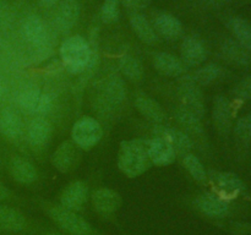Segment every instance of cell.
<instances>
[{
  "label": "cell",
  "instance_id": "6da1fadb",
  "mask_svg": "<svg viewBox=\"0 0 251 235\" xmlns=\"http://www.w3.org/2000/svg\"><path fill=\"white\" fill-rule=\"evenodd\" d=\"M152 165L147 153V140L123 141L118 153V166L129 178L144 174Z\"/></svg>",
  "mask_w": 251,
  "mask_h": 235
},
{
  "label": "cell",
  "instance_id": "7a4b0ae2",
  "mask_svg": "<svg viewBox=\"0 0 251 235\" xmlns=\"http://www.w3.org/2000/svg\"><path fill=\"white\" fill-rule=\"evenodd\" d=\"M60 58L71 73L83 72L95 63V49L81 36H71L61 43Z\"/></svg>",
  "mask_w": 251,
  "mask_h": 235
},
{
  "label": "cell",
  "instance_id": "3957f363",
  "mask_svg": "<svg viewBox=\"0 0 251 235\" xmlns=\"http://www.w3.org/2000/svg\"><path fill=\"white\" fill-rule=\"evenodd\" d=\"M46 212L51 220L68 235H100L92 225L74 211L60 205L46 206Z\"/></svg>",
  "mask_w": 251,
  "mask_h": 235
},
{
  "label": "cell",
  "instance_id": "277c9868",
  "mask_svg": "<svg viewBox=\"0 0 251 235\" xmlns=\"http://www.w3.org/2000/svg\"><path fill=\"white\" fill-rule=\"evenodd\" d=\"M103 136L102 125L91 117H83L74 124L71 130L73 142L82 149H91Z\"/></svg>",
  "mask_w": 251,
  "mask_h": 235
},
{
  "label": "cell",
  "instance_id": "5b68a950",
  "mask_svg": "<svg viewBox=\"0 0 251 235\" xmlns=\"http://www.w3.org/2000/svg\"><path fill=\"white\" fill-rule=\"evenodd\" d=\"M147 153L151 163L158 166L169 165L176 161V149L171 142L158 135L147 140Z\"/></svg>",
  "mask_w": 251,
  "mask_h": 235
},
{
  "label": "cell",
  "instance_id": "8992f818",
  "mask_svg": "<svg viewBox=\"0 0 251 235\" xmlns=\"http://www.w3.org/2000/svg\"><path fill=\"white\" fill-rule=\"evenodd\" d=\"M90 191H88L87 184L83 181H74L69 184L60 195V206L66 210L77 212L83 207L88 200Z\"/></svg>",
  "mask_w": 251,
  "mask_h": 235
},
{
  "label": "cell",
  "instance_id": "52a82bcc",
  "mask_svg": "<svg viewBox=\"0 0 251 235\" xmlns=\"http://www.w3.org/2000/svg\"><path fill=\"white\" fill-rule=\"evenodd\" d=\"M180 97L183 100V109L188 110L200 119L203 117L205 109H203L202 94L193 78L185 77L181 81Z\"/></svg>",
  "mask_w": 251,
  "mask_h": 235
},
{
  "label": "cell",
  "instance_id": "ba28073f",
  "mask_svg": "<svg viewBox=\"0 0 251 235\" xmlns=\"http://www.w3.org/2000/svg\"><path fill=\"white\" fill-rule=\"evenodd\" d=\"M21 33L25 41L33 46L34 48H44L48 42V31L46 24L36 15L26 17L22 24Z\"/></svg>",
  "mask_w": 251,
  "mask_h": 235
},
{
  "label": "cell",
  "instance_id": "9c48e42d",
  "mask_svg": "<svg viewBox=\"0 0 251 235\" xmlns=\"http://www.w3.org/2000/svg\"><path fill=\"white\" fill-rule=\"evenodd\" d=\"M26 215L17 208L0 205V232L10 234H21L28 229Z\"/></svg>",
  "mask_w": 251,
  "mask_h": 235
},
{
  "label": "cell",
  "instance_id": "30bf717a",
  "mask_svg": "<svg viewBox=\"0 0 251 235\" xmlns=\"http://www.w3.org/2000/svg\"><path fill=\"white\" fill-rule=\"evenodd\" d=\"M92 205L96 212L100 215H112L122 206V197L110 188H98L92 193Z\"/></svg>",
  "mask_w": 251,
  "mask_h": 235
},
{
  "label": "cell",
  "instance_id": "8fae6325",
  "mask_svg": "<svg viewBox=\"0 0 251 235\" xmlns=\"http://www.w3.org/2000/svg\"><path fill=\"white\" fill-rule=\"evenodd\" d=\"M80 159V151L74 142L65 141L54 151L51 163L61 173H68L74 169Z\"/></svg>",
  "mask_w": 251,
  "mask_h": 235
},
{
  "label": "cell",
  "instance_id": "7c38bea8",
  "mask_svg": "<svg viewBox=\"0 0 251 235\" xmlns=\"http://www.w3.org/2000/svg\"><path fill=\"white\" fill-rule=\"evenodd\" d=\"M80 12L78 0H63L55 12V26L61 32H69L77 24Z\"/></svg>",
  "mask_w": 251,
  "mask_h": 235
},
{
  "label": "cell",
  "instance_id": "4fadbf2b",
  "mask_svg": "<svg viewBox=\"0 0 251 235\" xmlns=\"http://www.w3.org/2000/svg\"><path fill=\"white\" fill-rule=\"evenodd\" d=\"M211 179L217 188V195L225 200L235 197L244 190L243 181L233 173H213Z\"/></svg>",
  "mask_w": 251,
  "mask_h": 235
},
{
  "label": "cell",
  "instance_id": "5bb4252c",
  "mask_svg": "<svg viewBox=\"0 0 251 235\" xmlns=\"http://www.w3.org/2000/svg\"><path fill=\"white\" fill-rule=\"evenodd\" d=\"M196 207L212 218H223L229 212V203L217 193H202L195 200Z\"/></svg>",
  "mask_w": 251,
  "mask_h": 235
},
{
  "label": "cell",
  "instance_id": "9a60e30c",
  "mask_svg": "<svg viewBox=\"0 0 251 235\" xmlns=\"http://www.w3.org/2000/svg\"><path fill=\"white\" fill-rule=\"evenodd\" d=\"M206 48L200 39L186 37L180 46L181 61L189 66H198L206 59Z\"/></svg>",
  "mask_w": 251,
  "mask_h": 235
},
{
  "label": "cell",
  "instance_id": "2e32d148",
  "mask_svg": "<svg viewBox=\"0 0 251 235\" xmlns=\"http://www.w3.org/2000/svg\"><path fill=\"white\" fill-rule=\"evenodd\" d=\"M135 107L147 120L156 124H162L166 119V112L157 100L145 93H139L135 98Z\"/></svg>",
  "mask_w": 251,
  "mask_h": 235
},
{
  "label": "cell",
  "instance_id": "e0dca14e",
  "mask_svg": "<svg viewBox=\"0 0 251 235\" xmlns=\"http://www.w3.org/2000/svg\"><path fill=\"white\" fill-rule=\"evenodd\" d=\"M153 28L157 36H161L168 41L178 39L183 33V24L176 16L169 14H159L154 19Z\"/></svg>",
  "mask_w": 251,
  "mask_h": 235
},
{
  "label": "cell",
  "instance_id": "ac0fdd59",
  "mask_svg": "<svg viewBox=\"0 0 251 235\" xmlns=\"http://www.w3.org/2000/svg\"><path fill=\"white\" fill-rule=\"evenodd\" d=\"M9 169L14 180L20 184H32L38 178V173L33 164L22 157H12L10 159Z\"/></svg>",
  "mask_w": 251,
  "mask_h": 235
},
{
  "label": "cell",
  "instance_id": "d6986e66",
  "mask_svg": "<svg viewBox=\"0 0 251 235\" xmlns=\"http://www.w3.org/2000/svg\"><path fill=\"white\" fill-rule=\"evenodd\" d=\"M156 135L163 136L164 139L168 140L172 146L174 147L176 153H180L183 156H186L190 152V149L193 148V142H191L190 137L181 130L173 129V127L158 126V129H156Z\"/></svg>",
  "mask_w": 251,
  "mask_h": 235
},
{
  "label": "cell",
  "instance_id": "ffe728a7",
  "mask_svg": "<svg viewBox=\"0 0 251 235\" xmlns=\"http://www.w3.org/2000/svg\"><path fill=\"white\" fill-rule=\"evenodd\" d=\"M153 65L159 73L168 77H178L184 72L183 61L173 54L157 53L153 58Z\"/></svg>",
  "mask_w": 251,
  "mask_h": 235
},
{
  "label": "cell",
  "instance_id": "44dd1931",
  "mask_svg": "<svg viewBox=\"0 0 251 235\" xmlns=\"http://www.w3.org/2000/svg\"><path fill=\"white\" fill-rule=\"evenodd\" d=\"M125 95H126V91H125L124 81L117 75L108 77L103 87V98L105 103L110 108H117L124 102Z\"/></svg>",
  "mask_w": 251,
  "mask_h": 235
},
{
  "label": "cell",
  "instance_id": "7402d4cb",
  "mask_svg": "<svg viewBox=\"0 0 251 235\" xmlns=\"http://www.w3.org/2000/svg\"><path fill=\"white\" fill-rule=\"evenodd\" d=\"M22 120L17 112H15L11 108H5L0 113V132L7 139H16L21 135Z\"/></svg>",
  "mask_w": 251,
  "mask_h": 235
},
{
  "label": "cell",
  "instance_id": "603a6c76",
  "mask_svg": "<svg viewBox=\"0 0 251 235\" xmlns=\"http://www.w3.org/2000/svg\"><path fill=\"white\" fill-rule=\"evenodd\" d=\"M51 135V125L44 118H36L29 124L27 130V139L32 146H43Z\"/></svg>",
  "mask_w": 251,
  "mask_h": 235
},
{
  "label": "cell",
  "instance_id": "cb8c5ba5",
  "mask_svg": "<svg viewBox=\"0 0 251 235\" xmlns=\"http://www.w3.org/2000/svg\"><path fill=\"white\" fill-rule=\"evenodd\" d=\"M213 121L221 132L229 131L232 124V107L225 97H217L213 104Z\"/></svg>",
  "mask_w": 251,
  "mask_h": 235
},
{
  "label": "cell",
  "instance_id": "d4e9b609",
  "mask_svg": "<svg viewBox=\"0 0 251 235\" xmlns=\"http://www.w3.org/2000/svg\"><path fill=\"white\" fill-rule=\"evenodd\" d=\"M130 24H131L132 31L136 33V36L146 44H154L158 41L156 31L153 26L149 22V20L141 14H134L130 17Z\"/></svg>",
  "mask_w": 251,
  "mask_h": 235
},
{
  "label": "cell",
  "instance_id": "484cf974",
  "mask_svg": "<svg viewBox=\"0 0 251 235\" xmlns=\"http://www.w3.org/2000/svg\"><path fill=\"white\" fill-rule=\"evenodd\" d=\"M229 26L238 43L251 53V24L243 17H233Z\"/></svg>",
  "mask_w": 251,
  "mask_h": 235
},
{
  "label": "cell",
  "instance_id": "4316f807",
  "mask_svg": "<svg viewBox=\"0 0 251 235\" xmlns=\"http://www.w3.org/2000/svg\"><path fill=\"white\" fill-rule=\"evenodd\" d=\"M43 93L38 88H28L19 97V105L29 114H38Z\"/></svg>",
  "mask_w": 251,
  "mask_h": 235
},
{
  "label": "cell",
  "instance_id": "83f0119b",
  "mask_svg": "<svg viewBox=\"0 0 251 235\" xmlns=\"http://www.w3.org/2000/svg\"><path fill=\"white\" fill-rule=\"evenodd\" d=\"M119 69L123 75L131 81H139L144 73L140 61L129 54H125L119 59Z\"/></svg>",
  "mask_w": 251,
  "mask_h": 235
},
{
  "label": "cell",
  "instance_id": "f1b7e54d",
  "mask_svg": "<svg viewBox=\"0 0 251 235\" xmlns=\"http://www.w3.org/2000/svg\"><path fill=\"white\" fill-rule=\"evenodd\" d=\"M220 66L216 65V64H208V65L203 66L202 69H199L191 78H193L196 85L207 86L210 83H212L220 76Z\"/></svg>",
  "mask_w": 251,
  "mask_h": 235
},
{
  "label": "cell",
  "instance_id": "f546056e",
  "mask_svg": "<svg viewBox=\"0 0 251 235\" xmlns=\"http://www.w3.org/2000/svg\"><path fill=\"white\" fill-rule=\"evenodd\" d=\"M223 51L227 55L228 59L237 64H247L249 63V51L245 50L238 42L228 41L223 46Z\"/></svg>",
  "mask_w": 251,
  "mask_h": 235
},
{
  "label": "cell",
  "instance_id": "4dcf8cb0",
  "mask_svg": "<svg viewBox=\"0 0 251 235\" xmlns=\"http://www.w3.org/2000/svg\"><path fill=\"white\" fill-rule=\"evenodd\" d=\"M184 165H185L186 170L190 173V175L195 180L205 181L207 179V174H206L205 168H203V164L194 154L188 153L186 156H184Z\"/></svg>",
  "mask_w": 251,
  "mask_h": 235
},
{
  "label": "cell",
  "instance_id": "1f68e13d",
  "mask_svg": "<svg viewBox=\"0 0 251 235\" xmlns=\"http://www.w3.org/2000/svg\"><path fill=\"white\" fill-rule=\"evenodd\" d=\"M176 118H178V121L180 122V125H183L188 131L193 132V134H201L202 132L201 119L196 117V115L191 114L188 110L181 108L178 112V114H176Z\"/></svg>",
  "mask_w": 251,
  "mask_h": 235
},
{
  "label": "cell",
  "instance_id": "d6a6232c",
  "mask_svg": "<svg viewBox=\"0 0 251 235\" xmlns=\"http://www.w3.org/2000/svg\"><path fill=\"white\" fill-rule=\"evenodd\" d=\"M120 0H104L100 9V19L104 24H114L120 14Z\"/></svg>",
  "mask_w": 251,
  "mask_h": 235
},
{
  "label": "cell",
  "instance_id": "836d02e7",
  "mask_svg": "<svg viewBox=\"0 0 251 235\" xmlns=\"http://www.w3.org/2000/svg\"><path fill=\"white\" fill-rule=\"evenodd\" d=\"M235 136L243 144H249L251 141V114L240 118L235 124Z\"/></svg>",
  "mask_w": 251,
  "mask_h": 235
},
{
  "label": "cell",
  "instance_id": "e575fe53",
  "mask_svg": "<svg viewBox=\"0 0 251 235\" xmlns=\"http://www.w3.org/2000/svg\"><path fill=\"white\" fill-rule=\"evenodd\" d=\"M14 12L6 0H0V28H6L11 24Z\"/></svg>",
  "mask_w": 251,
  "mask_h": 235
},
{
  "label": "cell",
  "instance_id": "d590c367",
  "mask_svg": "<svg viewBox=\"0 0 251 235\" xmlns=\"http://www.w3.org/2000/svg\"><path fill=\"white\" fill-rule=\"evenodd\" d=\"M234 94L239 99H251V76H248L238 83Z\"/></svg>",
  "mask_w": 251,
  "mask_h": 235
},
{
  "label": "cell",
  "instance_id": "8d00e7d4",
  "mask_svg": "<svg viewBox=\"0 0 251 235\" xmlns=\"http://www.w3.org/2000/svg\"><path fill=\"white\" fill-rule=\"evenodd\" d=\"M120 2H123L125 6L130 7V9H141V7L146 6L149 0H120Z\"/></svg>",
  "mask_w": 251,
  "mask_h": 235
},
{
  "label": "cell",
  "instance_id": "74e56055",
  "mask_svg": "<svg viewBox=\"0 0 251 235\" xmlns=\"http://www.w3.org/2000/svg\"><path fill=\"white\" fill-rule=\"evenodd\" d=\"M10 196H11V192H10L9 188L4 185V184L0 181V201H6L9 200Z\"/></svg>",
  "mask_w": 251,
  "mask_h": 235
},
{
  "label": "cell",
  "instance_id": "f35d334b",
  "mask_svg": "<svg viewBox=\"0 0 251 235\" xmlns=\"http://www.w3.org/2000/svg\"><path fill=\"white\" fill-rule=\"evenodd\" d=\"M61 0H38L39 6L43 7V9H50V7L55 6L56 4H59Z\"/></svg>",
  "mask_w": 251,
  "mask_h": 235
},
{
  "label": "cell",
  "instance_id": "ab89813d",
  "mask_svg": "<svg viewBox=\"0 0 251 235\" xmlns=\"http://www.w3.org/2000/svg\"><path fill=\"white\" fill-rule=\"evenodd\" d=\"M36 235H68V234H65V233L56 232V230H43V232L37 233Z\"/></svg>",
  "mask_w": 251,
  "mask_h": 235
},
{
  "label": "cell",
  "instance_id": "60d3db41",
  "mask_svg": "<svg viewBox=\"0 0 251 235\" xmlns=\"http://www.w3.org/2000/svg\"><path fill=\"white\" fill-rule=\"evenodd\" d=\"M2 95H4V86H2L1 82H0V99H1Z\"/></svg>",
  "mask_w": 251,
  "mask_h": 235
},
{
  "label": "cell",
  "instance_id": "b9f144b4",
  "mask_svg": "<svg viewBox=\"0 0 251 235\" xmlns=\"http://www.w3.org/2000/svg\"><path fill=\"white\" fill-rule=\"evenodd\" d=\"M206 1H210V2H225V1H228V0H206Z\"/></svg>",
  "mask_w": 251,
  "mask_h": 235
}]
</instances>
